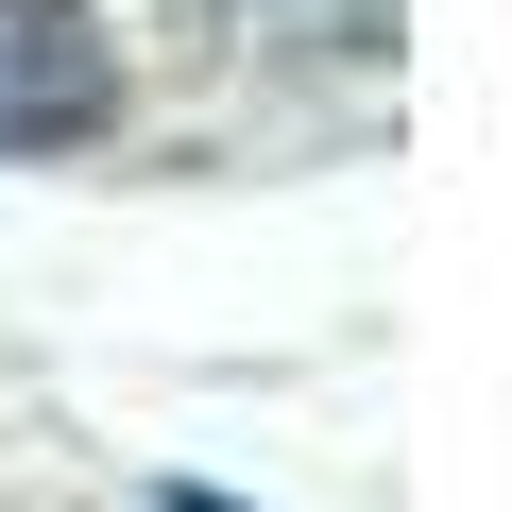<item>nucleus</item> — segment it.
<instances>
[{
    "mask_svg": "<svg viewBox=\"0 0 512 512\" xmlns=\"http://www.w3.org/2000/svg\"><path fill=\"white\" fill-rule=\"evenodd\" d=\"M120 120V52L86 0H0V154H86Z\"/></svg>",
    "mask_w": 512,
    "mask_h": 512,
    "instance_id": "nucleus-1",
    "label": "nucleus"
},
{
    "mask_svg": "<svg viewBox=\"0 0 512 512\" xmlns=\"http://www.w3.org/2000/svg\"><path fill=\"white\" fill-rule=\"evenodd\" d=\"M171 512H222V495H171Z\"/></svg>",
    "mask_w": 512,
    "mask_h": 512,
    "instance_id": "nucleus-2",
    "label": "nucleus"
}]
</instances>
